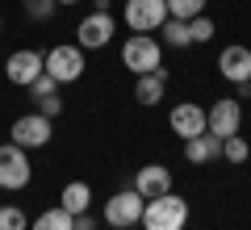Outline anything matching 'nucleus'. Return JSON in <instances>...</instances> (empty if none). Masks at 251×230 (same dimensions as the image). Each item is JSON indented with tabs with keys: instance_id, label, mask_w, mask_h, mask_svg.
Listing matches in <instances>:
<instances>
[{
	"instance_id": "obj_8",
	"label": "nucleus",
	"mask_w": 251,
	"mask_h": 230,
	"mask_svg": "<svg viewBox=\"0 0 251 230\" xmlns=\"http://www.w3.org/2000/svg\"><path fill=\"white\" fill-rule=\"evenodd\" d=\"M46 76H54L59 84H75L84 76V51L80 46H54L46 54Z\"/></svg>"
},
{
	"instance_id": "obj_14",
	"label": "nucleus",
	"mask_w": 251,
	"mask_h": 230,
	"mask_svg": "<svg viewBox=\"0 0 251 230\" xmlns=\"http://www.w3.org/2000/svg\"><path fill=\"white\" fill-rule=\"evenodd\" d=\"M184 159L188 163H209V159H222V138L218 134H197V138L184 142Z\"/></svg>"
},
{
	"instance_id": "obj_15",
	"label": "nucleus",
	"mask_w": 251,
	"mask_h": 230,
	"mask_svg": "<svg viewBox=\"0 0 251 230\" xmlns=\"http://www.w3.org/2000/svg\"><path fill=\"white\" fill-rule=\"evenodd\" d=\"M163 84H168V67L151 71V76H138L134 101H138V105H159V101H163Z\"/></svg>"
},
{
	"instance_id": "obj_26",
	"label": "nucleus",
	"mask_w": 251,
	"mask_h": 230,
	"mask_svg": "<svg viewBox=\"0 0 251 230\" xmlns=\"http://www.w3.org/2000/svg\"><path fill=\"white\" fill-rule=\"evenodd\" d=\"M72 230H97V218H92V209L88 213H75V226Z\"/></svg>"
},
{
	"instance_id": "obj_2",
	"label": "nucleus",
	"mask_w": 251,
	"mask_h": 230,
	"mask_svg": "<svg viewBox=\"0 0 251 230\" xmlns=\"http://www.w3.org/2000/svg\"><path fill=\"white\" fill-rule=\"evenodd\" d=\"M122 67H126V71H134V76H151V71H159V67H163V51H159V42H155L151 34L126 38V46H122Z\"/></svg>"
},
{
	"instance_id": "obj_3",
	"label": "nucleus",
	"mask_w": 251,
	"mask_h": 230,
	"mask_svg": "<svg viewBox=\"0 0 251 230\" xmlns=\"http://www.w3.org/2000/svg\"><path fill=\"white\" fill-rule=\"evenodd\" d=\"M143 209H147V197L138 188H122V193H113L105 201V222L117 230H130V226L143 222Z\"/></svg>"
},
{
	"instance_id": "obj_17",
	"label": "nucleus",
	"mask_w": 251,
	"mask_h": 230,
	"mask_svg": "<svg viewBox=\"0 0 251 230\" xmlns=\"http://www.w3.org/2000/svg\"><path fill=\"white\" fill-rule=\"evenodd\" d=\"M75 226V213H67L59 205V209H46V213H38L34 222H29V230H72Z\"/></svg>"
},
{
	"instance_id": "obj_16",
	"label": "nucleus",
	"mask_w": 251,
	"mask_h": 230,
	"mask_svg": "<svg viewBox=\"0 0 251 230\" xmlns=\"http://www.w3.org/2000/svg\"><path fill=\"white\" fill-rule=\"evenodd\" d=\"M59 205H63L67 213H88V209H92V188L84 184V180H72V184L63 188Z\"/></svg>"
},
{
	"instance_id": "obj_1",
	"label": "nucleus",
	"mask_w": 251,
	"mask_h": 230,
	"mask_svg": "<svg viewBox=\"0 0 251 230\" xmlns=\"http://www.w3.org/2000/svg\"><path fill=\"white\" fill-rule=\"evenodd\" d=\"M184 222H188V201L176 193H163L155 201H147L138 226L143 230H184Z\"/></svg>"
},
{
	"instance_id": "obj_7",
	"label": "nucleus",
	"mask_w": 251,
	"mask_h": 230,
	"mask_svg": "<svg viewBox=\"0 0 251 230\" xmlns=\"http://www.w3.org/2000/svg\"><path fill=\"white\" fill-rule=\"evenodd\" d=\"M113 29H117L113 13H88V17L75 26V38H80L75 46H80V51H100V46H109Z\"/></svg>"
},
{
	"instance_id": "obj_20",
	"label": "nucleus",
	"mask_w": 251,
	"mask_h": 230,
	"mask_svg": "<svg viewBox=\"0 0 251 230\" xmlns=\"http://www.w3.org/2000/svg\"><path fill=\"white\" fill-rule=\"evenodd\" d=\"M0 230H29L21 205H0Z\"/></svg>"
},
{
	"instance_id": "obj_9",
	"label": "nucleus",
	"mask_w": 251,
	"mask_h": 230,
	"mask_svg": "<svg viewBox=\"0 0 251 230\" xmlns=\"http://www.w3.org/2000/svg\"><path fill=\"white\" fill-rule=\"evenodd\" d=\"M13 142L17 147H25V151H34V147H46L50 142V117H42V113H25V117H17L13 122Z\"/></svg>"
},
{
	"instance_id": "obj_10",
	"label": "nucleus",
	"mask_w": 251,
	"mask_h": 230,
	"mask_svg": "<svg viewBox=\"0 0 251 230\" xmlns=\"http://www.w3.org/2000/svg\"><path fill=\"white\" fill-rule=\"evenodd\" d=\"M168 122H172V130H176L180 134V138H197V134H205L209 130V113H205V109H201V105H193V101H184V105H176V109H172V117H168Z\"/></svg>"
},
{
	"instance_id": "obj_12",
	"label": "nucleus",
	"mask_w": 251,
	"mask_h": 230,
	"mask_svg": "<svg viewBox=\"0 0 251 230\" xmlns=\"http://www.w3.org/2000/svg\"><path fill=\"white\" fill-rule=\"evenodd\" d=\"M218 71H222L230 84H247L251 80V51L247 46H226L218 54Z\"/></svg>"
},
{
	"instance_id": "obj_11",
	"label": "nucleus",
	"mask_w": 251,
	"mask_h": 230,
	"mask_svg": "<svg viewBox=\"0 0 251 230\" xmlns=\"http://www.w3.org/2000/svg\"><path fill=\"white\" fill-rule=\"evenodd\" d=\"M205 113H209V134H218V138H230V134H239V126H243V105L230 101V97L214 101Z\"/></svg>"
},
{
	"instance_id": "obj_6",
	"label": "nucleus",
	"mask_w": 251,
	"mask_h": 230,
	"mask_svg": "<svg viewBox=\"0 0 251 230\" xmlns=\"http://www.w3.org/2000/svg\"><path fill=\"white\" fill-rule=\"evenodd\" d=\"M46 71V54H38V51H13L9 59H4V76H9V84H17V88H29V84L38 80Z\"/></svg>"
},
{
	"instance_id": "obj_27",
	"label": "nucleus",
	"mask_w": 251,
	"mask_h": 230,
	"mask_svg": "<svg viewBox=\"0 0 251 230\" xmlns=\"http://www.w3.org/2000/svg\"><path fill=\"white\" fill-rule=\"evenodd\" d=\"M59 4H75V0H59Z\"/></svg>"
},
{
	"instance_id": "obj_24",
	"label": "nucleus",
	"mask_w": 251,
	"mask_h": 230,
	"mask_svg": "<svg viewBox=\"0 0 251 230\" xmlns=\"http://www.w3.org/2000/svg\"><path fill=\"white\" fill-rule=\"evenodd\" d=\"M54 9H59V0H25V13H29L34 21H46Z\"/></svg>"
},
{
	"instance_id": "obj_25",
	"label": "nucleus",
	"mask_w": 251,
	"mask_h": 230,
	"mask_svg": "<svg viewBox=\"0 0 251 230\" xmlns=\"http://www.w3.org/2000/svg\"><path fill=\"white\" fill-rule=\"evenodd\" d=\"M38 113H42V117H50V122H54V117L63 113V101H59V92H54V97H42V101H38Z\"/></svg>"
},
{
	"instance_id": "obj_28",
	"label": "nucleus",
	"mask_w": 251,
	"mask_h": 230,
	"mask_svg": "<svg viewBox=\"0 0 251 230\" xmlns=\"http://www.w3.org/2000/svg\"><path fill=\"white\" fill-rule=\"evenodd\" d=\"M0 34H4V21H0Z\"/></svg>"
},
{
	"instance_id": "obj_22",
	"label": "nucleus",
	"mask_w": 251,
	"mask_h": 230,
	"mask_svg": "<svg viewBox=\"0 0 251 230\" xmlns=\"http://www.w3.org/2000/svg\"><path fill=\"white\" fill-rule=\"evenodd\" d=\"M29 97H34V101H42V97H54V92H59V80H54V76H46V71H42V76H38V80L34 84H29Z\"/></svg>"
},
{
	"instance_id": "obj_21",
	"label": "nucleus",
	"mask_w": 251,
	"mask_h": 230,
	"mask_svg": "<svg viewBox=\"0 0 251 230\" xmlns=\"http://www.w3.org/2000/svg\"><path fill=\"white\" fill-rule=\"evenodd\" d=\"M247 142L239 138V134H230V138H222V159H230V163H247Z\"/></svg>"
},
{
	"instance_id": "obj_13",
	"label": "nucleus",
	"mask_w": 251,
	"mask_h": 230,
	"mask_svg": "<svg viewBox=\"0 0 251 230\" xmlns=\"http://www.w3.org/2000/svg\"><path fill=\"white\" fill-rule=\"evenodd\" d=\"M134 188L147 197V201H155V197L172 193V172L163 168V163H147V168H138V176H134Z\"/></svg>"
},
{
	"instance_id": "obj_18",
	"label": "nucleus",
	"mask_w": 251,
	"mask_h": 230,
	"mask_svg": "<svg viewBox=\"0 0 251 230\" xmlns=\"http://www.w3.org/2000/svg\"><path fill=\"white\" fill-rule=\"evenodd\" d=\"M159 34H163V42H168V46H193L188 21H176V17H168V21L159 26Z\"/></svg>"
},
{
	"instance_id": "obj_5",
	"label": "nucleus",
	"mask_w": 251,
	"mask_h": 230,
	"mask_svg": "<svg viewBox=\"0 0 251 230\" xmlns=\"http://www.w3.org/2000/svg\"><path fill=\"white\" fill-rule=\"evenodd\" d=\"M168 21V0H126V26L134 34H151Z\"/></svg>"
},
{
	"instance_id": "obj_4",
	"label": "nucleus",
	"mask_w": 251,
	"mask_h": 230,
	"mask_svg": "<svg viewBox=\"0 0 251 230\" xmlns=\"http://www.w3.org/2000/svg\"><path fill=\"white\" fill-rule=\"evenodd\" d=\"M29 176H34V168H29V159H25V147H17V142L0 147V188L17 193V188L29 184Z\"/></svg>"
},
{
	"instance_id": "obj_19",
	"label": "nucleus",
	"mask_w": 251,
	"mask_h": 230,
	"mask_svg": "<svg viewBox=\"0 0 251 230\" xmlns=\"http://www.w3.org/2000/svg\"><path fill=\"white\" fill-rule=\"evenodd\" d=\"M205 13V0H168V17L176 21H193Z\"/></svg>"
},
{
	"instance_id": "obj_23",
	"label": "nucleus",
	"mask_w": 251,
	"mask_h": 230,
	"mask_svg": "<svg viewBox=\"0 0 251 230\" xmlns=\"http://www.w3.org/2000/svg\"><path fill=\"white\" fill-rule=\"evenodd\" d=\"M188 34H193V42H209V38H214V21L201 13V17L188 21Z\"/></svg>"
}]
</instances>
